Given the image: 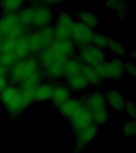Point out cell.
Here are the masks:
<instances>
[{"label": "cell", "mask_w": 136, "mask_h": 153, "mask_svg": "<svg viewBox=\"0 0 136 153\" xmlns=\"http://www.w3.org/2000/svg\"><path fill=\"white\" fill-rule=\"evenodd\" d=\"M9 83L33 90L45 81V74L37 57L28 56L18 60L9 69Z\"/></svg>", "instance_id": "obj_1"}, {"label": "cell", "mask_w": 136, "mask_h": 153, "mask_svg": "<svg viewBox=\"0 0 136 153\" xmlns=\"http://www.w3.org/2000/svg\"><path fill=\"white\" fill-rule=\"evenodd\" d=\"M33 90L9 84L0 93V105L11 120H17L33 104Z\"/></svg>", "instance_id": "obj_2"}, {"label": "cell", "mask_w": 136, "mask_h": 153, "mask_svg": "<svg viewBox=\"0 0 136 153\" xmlns=\"http://www.w3.org/2000/svg\"><path fill=\"white\" fill-rule=\"evenodd\" d=\"M56 109L69 122L72 134L92 124L91 112L82 97H72Z\"/></svg>", "instance_id": "obj_3"}, {"label": "cell", "mask_w": 136, "mask_h": 153, "mask_svg": "<svg viewBox=\"0 0 136 153\" xmlns=\"http://www.w3.org/2000/svg\"><path fill=\"white\" fill-rule=\"evenodd\" d=\"M81 97L90 111L92 124L100 128L107 124L109 120L110 111L102 89L94 88Z\"/></svg>", "instance_id": "obj_4"}, {"label": "cell", "mask_w": 136, "mask_h": 153, "mask_svg": "<svg viewBox=\"0 0 136 153\" xmlns=\"http://www.w3.org/2000/svg\"><path fill=\"white\" fill-rule=\"evenodd\" d=\"M30 56L38 57L51 44L54 39L52 26L35 30H30L26 35Z\"/></svg>", "instance_id": "obj_5"}, {"label": "cell", "mask_w": 136, "mask_h": 153, "mask_svg": "<svg viewBox=\"0 0 136 153\" xmlns=\"http://www.w3.org/2000/svg\"><path fill=\"white\" fill-rule=\"evenodd\" d=\"M30 30L21 23L17 14H2L0 17V36L2 39H17L26 36Z\"/></svg>", "instance_id": "obj_6"}, {"label": "cell", "mask_w": 136, "mask_h": 153, "mask_svg": "<svg viewBox=\"0 0 136 153\" xmlns=\"http://www.w3.org/2000/svg\"><path fill=\"white\" fill-rule=\"evenodd\" d=\"M125 62L121 57H112L95 67L98 75L103 81H117L124 76Z\"/></svg>", "instance_id": "obj_7"}, {"label": "cell", "mask_w": 136, "mask_h": 153, "mask_svg": "<svg viewBox=\"0 0 136 153\" xmlns=\"http://www.w3.org/2000/svg\"><path fill=\"white\" fill-rule=\"evenodd\" d=\"M76 55L84 65L93 68L107 59L106 51L92 44L77 46Z\"/></svg>", "instance_id": "obj_8"}, {"label": "cell", "mask_w": 136, "mask_h": 153, "mask_svg": "<svg viewBox=\"0 0 136 153\" xmlns=\"http://www.w3.org/2000/svg\"><path fill=\"white\" fill-rule=\"evenodd\" d=\"M32 8H33V11H32L31 30L52 26L55 18L54 11L52 8L38 3L32 4Z\"/></svg>", "instance_id": "obj_9"}, {"label": "cell", "mask_w": 136, "mask_h": 153, "mask_svg": "<svg viewBox=\"0 0 136 153\" xmlns=\"http://www.w3.org/2000/svg\"><path fill=\"white\" fill-rule=\"evenodd\" d=\"M74 22V17L69 11H61L56 14L52 25L54 38L59 39L70 38Z\"/></svg>", "instance_id": "obj_10"}, {"label": "cell", "mask_w": 136, "mask_h": 153, "mask_svg": "<svg viewBox=\"0 0 136 153\" xmlns=\"http://www.w3.org/2000/svg\"><path fill=\"white\" fill-rule=\"evenodd\" d=\"M100 132V127L95 124H91L87 128L79 130L73 133L75 136V146L73 148L74 153H81L92 142Z\"/></svg>", "instance_id": "obj_11"}, {"label": "cell", "mask_w": 136, "mask_h": 153, "mask_svg": "<svg viewBox=\"0 0 136 153\" xmlns=\"http://www.w3.org/2000/svg\"><path fill=\"white\" fill-rule=\"evenodd\" d=\"M48 48L57 57L67 61L70 57L75 56L76 53V46L73 42L69 39L54 38Z\"/></svg>", "instance_id": "obj_12"}, {"label": "cell", "mask_w": 136, "mask_h": 153, "mask_svg": "<svg viewBox=\"0 0 136 153\" xmlns=\"http://www.w3.org/2000/svg\"><path fill=\"white\" fill-rule=\"evenodd\" d=\"M103 93L110 112H123L126 99L123 92L117 88H103Z\"/></svg>", "instance_id": "obj_13"}, {"label": "cell", "mask_w": 136, "mask_h": 153, "mask_svg": "<svg viewBox=\"0 0 136 153\" xmlns=\"http://www.w3.org/2000/svg\"><path fill=\"white\" fill-rule=\"evenodd\" d=\"M95 30L89 28L85 25L75 21L72 28L71 39L76 46L91 44L92 38Z\"/></svg>", "instance_id": "obj_14"}, {"label": "cell", "mask_w": 136, "mask_h": 153, "mask_svg": "<svg viewBox=\"0 0 136 153\" xmlns=\"http://www.w3.org/2000/svg\"><path fill=\"white\" fill-rule=\"evenodd\" d=\"M73 93L63 81H56L54 83L52 97L50 102L56 108L63 103L73 97Z\"/></svg>", "instance_id": "obj_15"}, {"label": "cell", "mask_w": 136, "mask_h": 153, "mask_svg": "<svg viewBox=\"0 0 136 153\" xmlns=\"http://www.w3.org/2000/svg\"><path fill=\"white\" fill-rule=\"evenodd\" d=\"M62 81L69 87L72 93H82L91 88L87 79L82 74V72L78 74L64 76Z\"/></svg>", "instance_id": "obj_16"}, {"label": "cell", "mask_w": 136, "mask_h": 153, "mask_svg": "<svg viewBox=\"0 0 136 153\" xmlns=\"http://www.w3.org/2000/svg\"><path fill=\"white\" fill-rule=\"evenodd\" d=\"M55 82L44 81L33 89V102H45L50 101Z\"/></svg>", "instance_id": "obj_17"}, {"label": "cell", "mask_w": 136, "mask_h": 153, "mask_svg": "<svg viewBox=\"0 0 136 153\" xmlns=\"http://www.w3.org/2000/svg\"><path fill=\"white\" fill-rule=\"evenodd\" d=\"M82 74L87 79L90 87H93L94 88H100V89L103 88L105 81H103L100 78V76L98 75L95 71V68L84 65L83 69H82Z\"/></svg>", "instance_id": "obj_18"}, {"label": "cell", "mask_w": 136, "mask_h": 153, "mask_svg": "<svg viewBox=\"0 0 136 153\" xmlns=\"http://www.w3.org/2000/svg\"><path fill=\"white\" fill-rule=\"evenodd\" d=\"M73 17L75 21L79 22L94 30L100 25V19L92 11L77 12Z\"/></svg>", "instance_id": "obj_19"}, {"label": "cell", "mask_w": 136, "mask_h": 153, "mask_svg": "<svg viewBox=\"0 0 136 153\" xmlns=\"http://www.w3.org/2000/svg\"><path fill=\"white\" fill-rule=\"evenodd\" d=\"M28 3V0H0V10L2 14H17Z\"/></svg>", "instance_id": "obj_20"}, {"label": "cell", "mask_w": 136, "mask_h": 153, "mask_svg": "<svg viewBox=\"0 0 136 153\" xmlns=\"http://www.w3.org/2000/svg\"><path fill=\"white\" fill-rule=\"evenodd\" d=\"M106 8L115 12L119 19H124L128 13V8L125 0H106Z\"/></svg>", "instance_id": "obj_21"}, {"label": "cell", "mask_w": 136, "mask_h": 153, "mask_svg": "<svg viewBox=\"0 0 136 153\" xmlns=\"http://www.w3.org/2000/svg\"><path fill=\"white\" fill-rule=\"evenodd\" d=\"M107 50H108L112 53V57L123 58L126 53V48L123 43L111 37L109 38V42H108Z\"/></svg>", "instance_id": "obj_22"}, {"label": "cell", "mask_w": 136, "mask_h": 153, "mask_svg": "<svg viewBox=\"0 0 136 153\" xmlns=\"http://www.w3.org/2000/svg\"><path fill=\"white\" fill-rule=\"evenodd\" d=\"M84 67V64L81 62L76 55L70 57L67 60L65 65H64V76L71 74H78L82 72V69ZM63 76V77H64Z\"/></svg>", "instance_id": "obj_23"}, {"label": "cell", "mask_w": 136, "mask_h": 153, "mask_svg": "<svg viewBox=\"0 0 136 153\" xmlns=\"http://www.w3.org/2000/svg\"><path fill=\"white\" fill-rule=\"evenodd\" d=\"M109 38L108 36L104 34L100 31H95L93 33L92 38L91 44L95 45L96 47L102 49L103 50H107L108 42H109Z\"/></svg>", "instance_id": "obj_24"}, {"label": "cell", "mask_w": 136, "mask_h": 153, "mask_svg": "<svg viewBox=\"0 0 136 153\" xmlns=\"http://www.w3.org/2000/svg\"><path fill=\"white\" fill-rule=\"evenodd\" d=\"M123 134L128 138H133L136 134L135 120L129 119L123 126Z\"/></svg>", "instance_id": "obj_25"}, {"label": "cell", "mask_w": 136, "mask_h": 153, "mask_svg": "<svg viewBox=\"0 0 136 153\" xmlns=\"http://www.w3.org/2000/svg\"><path fill=\"white\" fill-rule=\"evenodd\" d=\"M18 60L14 56L5 53L0 52V65L10 69Z\"/></svg>", "instance_id": "obj_26"}, {"label": "cell", "mask_w": 136, "mask_h": 153, "mask_svg": "<svg viewBox=\"0 0 136 153\" xmlns=\"http://www.w3.org/2000/svg\"><path fill=\"white\" fill-rule=\"evenodd\" d=\"M123 112H125L126 117L130 120H135L136 106L135 101L132 100H126L124 106Z\"/></svg>", "instance_id": "obj_27"}, {"label": "cell", "mask_w": 136, "mask_h": 153, "mask_svg": "<svg viewBox=\"0 0 136 153\" xmlns=\"http://www.w3.org/2000/svg\"><path fill=\"white\" fill-rule=\"evenodd\" d=\"M63 2H64V0H36V3L47 6V7H50L51 8L59 6Z\"/></svg>", "instance_id": "obj_28"}, {"label": "cell", "mask_w": 136, "mask_h": 153, "mask_svg": "<svg viewBox=\"0 0 136 153\" xmlns=\"http://www.w3.org/2000/svg\"><path fill=\"white\" fill-rule=\"evenodd\" d=\"M124 74L131 76H135L136 74V67L135 63H125L124 64Z\"/></svg>", "instance_id": "obj_29"}, {"label": "cell", "mask_w": 136, "mask_h": 153, "mask_svg": "<svg viewBox=\"0 0 136 153\" xmlns=\"http://www.w3.org/2000/svg\"><path fill=\"white\" fill-rule=\"evenodd\" d=\"M9 80L7 76H2L0 77V93L7 88L9 85Z\"/></svg>", "instance_id": "obj_30"}, {"label": "cell", "mask_w": 136, "mask_h": 153, "mask_svg": "<svg viewBox=\"0 0 136 153\" xmlns=\"http://www.w3.org/2000/svg\"><path fill=\"white\" fill-rule=\"evenodd\" d=\"M8 74H9V69L0 65V77H2V76L8 77Z\"/></svg>", "instance_id": "obj_31"}, {"label": "cell", "mask_w": 136, "mask_h": 153, "mask_svg": "<svg viewBox=\"0 0 136 153\" xmlns=\"http://www.w3.org/2000/svg\"><path fill=\"white\" fill-rule=\"evenodd\" d=\"M131 57H132V58H135V50H133L132 51H131Z\"/></svg>", "instance_id": "obj_32"}, {"label": "cell", "mask_w": 136, "mask_h": 153, "mask_svg": "<svg viewBox=\"0 0 136 153\" xmlns=\"http://www.w3.org/2000/svg\"><path fill=\"white\" fill-rule=\"evenodd\" d=\"M28 3H30V4H35L36 0H28Z\"/></svg>", "instance_id": "obj_33"}, {"label": "cell", "mask_w": 136, "mask_h": 153, "mask_svg": "<svg viewBox=\"0 0 136 153\" xmlns=\"http://www.w3.org/2000/svg\"><path fill=\"white\" fill-rule=\"evenodd\" d=\"M2 39H0V50H1V45H2Z\"/></svg>", "instance_id": "obj_34"}, {"label": "cell", "mask_w": 136, "mask_h": 153, "mask_svg": "<svg viewBox=\"0 0 136 153\" xmlns=\"http://www.w3.org/2000/svg\"><path fill=\"white\" fill-rule=\"evenodd\" d=\"M0 39H2V38H1V36H0Z\"/></svg>", "instance_id": "obj_35"}]
</instances>
